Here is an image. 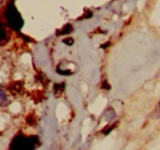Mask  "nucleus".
I'll return each instance as SVG.
<instances>
[{"mask_svg": "<svg viewBox=\"0 0 160 150\" xmlns=\"http://www.w3.org/2000/svg\"><path fill=\"white\" fill-rule=\"evenodd\" d=\"M38 138L36 136L26 138L23 135H17L11 142L9 150H34Z\"/></svg>", "mask_w": 160, "mask_h": 150, "instance_id": "f257e3e1", "label": "nucleus"}, {"mask_svg": "<svg viewBox=\"0 0 160 150\" xmlns=\"http://www.w3.org/2000/svg\"><path fill=\"white\" fill-rule=\"evenodd\" d=\"M6 17L8 24L12 29L17 31L21 29L23 25V19L12 2H9L7 5L6 9Z\"/></svg>", "mask_w": 160, "mask_h": 150, "instance_id": "f03ea898", "label": "nucleus"}, {"mask_svg": "<svg viewBox=\"0 0 160 150\" xmlns=\"http://www.w3.org/2000/svg\"><path fill=\"white\" fill-rule=\"evenodd\" d=\"M72 31V26L71 24H67L60 31H59V34H58L59 35H62V34H67L71 32Z\"/></svg>", "mask_w": 160, "mask_h": 150, "instance_id": "7ed1b4c3", "label": "nucleus"}, {"mask_svg": "<svg viewBox=\"0 0 160 150\" xmlns=\"http://www.w3.org/2000/svg\"><path fill=\"white\" fill-rule=\"evenodd\" d=\"M63 42L65 44H67V45H71L73 44V40L71 38H66L63 40Z\"/></svg>", "mask_w": 160, "mask_h": 150, "instance_id": "20e7f679", "label": "nucleus"}, {"mask_svg": "<svg viewBox=\"0 0 160 150\" xmlns=\"http://www.w3.org/2000/svg\"><path fill=\"white\" fill-rule=\"evenodd\" d=\"M102 88H103L107 89V90H109V89H110V85H109V84H108L107 82H104V83H103Z\"/></svg>", "mask_w": 160, "mask_h": 150, "instance_id": "39448f33", "label": "nucleus"}, {"mask_svg": "<svg viewBox=\"0 0 160 150\" xmlns=\"http://www.w3.org/2000/svg\"><path fill=\"white\" fill-rule=\"evenodd\" d=\"M159 109H160V103H159Z\"/></svg>", "mask_w": 160, "mask_h": 150, "instance_id": "423d86ee", "label": "nucleus"}]
</instances>
